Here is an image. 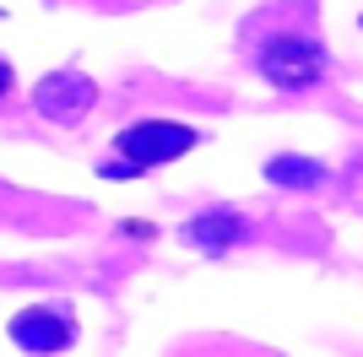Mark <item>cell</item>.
<instances>
[{
	"instance_id": "cell-1",
	"label": "cell",
	"mask_w": 363,
	"mask_h": 357,
	"mask_svg": "<svg viewBox=\"0 0 363 357\" xmlns=\"http://www.w3.org/2000/svg\"><path fill=\"white\" fill-rule=\"evenodd\" d=\"M320 71H325V55L309 38H277L266 49V76L277 87H309V81H320Z\"/></svg>"
},
{
	"instance_id": "cell-2",
	"label": "cell",
	"mask_w": 363,
	"mask_h": 357,
	"mask_svg": "<svg viewBox=\"0 0 363 357\" xmlns=\"http://www.w3.org/2000/svg\"><path fill=\"white\" fill-rule=\"evenodd\" d=\"M196 135L184 130V125H163V119H152V125H136V130L120 135L125 152H136V163H168V157H179Z\"/></svg>"
},
{
	"instance_id": "cell-3",
	"label": "cell",
	"mask_w": 363,
	"mask_h": 357,
	"mask_svg": "<svg viewBox=\"0 0 363 357\" xmlns=\"http://www.w3.org/2000/svg\"><path fill=\"white\" fill-rule=\"evenodd\" d=\"M272 174H277V178H288V184H315L320 168H309V163H277Z\"/></svg>"
}]
</instances>
